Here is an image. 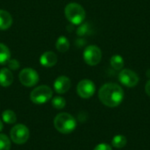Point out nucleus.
I'll return each mask as SVG.
<instances>
[{"instance_id":"nucleus-23","label":"nucleus","mask_w":150,"mask_h":150,"mask_svg":"<svg viewBox=\"0 0 150 150\" xmlns=\"http://www.w3.org/2000/svg\"><path fill=\"white\" fill-rule=\"evenodd\" d=\"M93 150H112V147L107 143H100L95 147Z\"/></svg>"},{"instance_id":"nucleus-8","label":"nucleus","mask_w":150,"mask_h":150,"mask_svg":"<svg viewBox=\"0 0 150 150\" xmlns=\"http://www.w3.org/2000/svg\"><path fill=\"white\" fill-rule=\"evenodd\" d=\"M119 80L126 87L133 88L138 84L140 78L138 75L132 69H121L119 74Z\"/></svg>"},{"instance_id":"nucleus-24","label":"nucleus","mask_w":150,"mask_h":150,"mask_svg":"<svg viewBox=\"0 0 150 150\" xmlns=\"http://www.w3.org/2000/svg\"><path fill=\"white\" fill-rule=\"evenodd\" d=\"M145 91H146V93L150 97V79L147 82V83L145 85Z\"/></svg>"},{"instance_id":"nucleus-26","label":"nucleus","mask_w":150,"mask_h":150,"mask_svg":"<svg viewBox=\"0 0 150 150\" xmlns=\"http://www.w3.org/2000/svg\"><path fill=\"white\" fill-rule=\"evenodd\" d=\"M147 76L150 78V69H149V70L147 71Z\"/></svg>"},{"instance_id":"nucleus-22","label":"nucleus","mask_w":150,"mask_h":150,"mask_svg":"<svg viewBox=\"0 0 150 150\" xmlns=\"http://www.w3.org/2000/svg\"><path fill=\"white\" fill-rule=\"evenodd\" d=\"M7 64H8L9 69H11V70H17L19 68V62L15 59H12V60L10 59L7 62Z\"/></svg>"},{"instance_id":"nucleus-19","label":"nucleus","mask_w":150,"mask_h":150,"mask_svg":"<svg viewBox=\"0 0 150 150\" xmlns=\"http://www.w3.org/2000/svg\"><path fill=\"white\" fill-rule=\"evenodd\" d=\"M52 105L54 108L55 109H58V110H61L62 108L65 107L66 105V101L63 98L58 96V97H54L53 99H52Z\"/></svg>"},{"instance_id":"nucleus-18","label":"nucleus","mask_w":150,"mask_h":150,"mask_svg":"<svg viewBox=\"0 0 150 150\" xmlns=\"http://www.w3.org/2000/svg\"><path fill=\"white\" fill-rule=\"evenodd\" d=\"M127 138L124 135H121V134L115 135L113 137L112 141V146L114 148H116V149H122V148H124L127 145Z\"/></svg>"},{"instance_id":"nucleus-21","label":"nucleus","mask_w":150,"mask_h":150,"mask_svg":"<svg viewBox=\"0 0 150 150\" xmlns=\"http://www.w3.org/2000/svg\"><path fill=\"white\" fill-rule=\"evenodd\" d=\"M90 30H91V28H90L89 24H87V23L83 24L82 23L81 25L79 26V28L77 29L76 33H77V34L79 36H84V35H86L87 33H90Z\"/></svg>"},{"instance_id":"nucleus-5","label":"nucleus","mask_w":150,"mask_h":150,"mask_svg":"<svg viewBox=\"0 0 150 150\" xmlns=\"http://www.w3.org/2000/svg\"><path fill=\"white\" fill-rule=\"evenodd\" d=\"M11 135V141L18 144V145H21L25 143L30 136V133H29V129L23 124H17L15 125L10 133Z\"/></svg>"},{"instance_id":"nucleus-17","label":"nucleus","mask_w":150,"mask_h":150,"mask_svg":"<svg viewBox=\"0 0 150 150\" xmlns=\"http://www.w3.org/2000/svg\"><path fill=\"white\" fill-rule=\"evenodd\" d=\"M2 119L4 122L7 124H14L17 121V116L11 110H5L2 113Z\"/></svg>"},{"instance_id":"nucleus-13","label":"nucleus","mask_w":150,"mask_h":150,"mask_svg":"<svg viewBox=\"0 0 150 150\" xmlns=\"http://www.w3.org/2000/svg\"><path fill=\"white\" fill-rule=\"evenodd\" d=\"M11 25H12L11 15L4 10H0V30H6L10 28Z\"/></svg>"},{"instance_id":"nucleus-3","label":"nucleus","mask_w":150,"mask_h":150,"mask_svg":"<svg viewBox=\"0 0 150 150\" xmlns=\"http://www.w3.org/2000/svg\"><path fill=\"white\" fill-rule=\"evenodd\" d=\"M67 19L73 25H81L86 17L85 10L77 3H69L64 9Z\"/></svg>"},{"instance_id":"nucleus-7","label":"nucleus","mask_w":150,"mask_h":150,"mask_svg":"<svg viewBox=\"0 0 150 150\" xmlns=\"http://www.w3.org/2000/svg\"><path fill=\"white\" fill-rule=\"evenodd\" d=\"M20 83L25 87H33L39 82V75L36 70L31 68L23 69L18 74Z\"/></svg>"},{"instance_id":"nucleus-25","label":"nucleus","mask_w":150,"mask_h":150,"mask_svg":"<svg viewBox=\"0 0 150 150\" xmlns=\"http://www.w3.org/2000/svg\"><path fill=\"white\" fill-rule=\"evenodd\" d=\"M3 128H4V125H3V122H2L1 120H0V132L3 130Z\"/></svg>"},{"instance_id":"nucleus-1","label":"nucleus","mask_w":150,"mask_h":150,"mask_svg":"<svg viewBox=\"0 0 150 150\" xmlns=\"http://www.w3.org/2000/svg\"><path fill=\"white\" fill-rule=\"evenodd\" d=\"M98 98L101 103L108 107H117L124 99V91L117 83H105L98 91Z\"/></svg>"},{"instance_id":"nucleus-12","label":"nucleus","mask_w":150,"mask_h":150,"mask_svg":"<svg viewBox=\"0 0 150 150\" xmlns=\"http://www.w3.org/2000/svg\"><path fill=\"white\" fill-rule=\"evenodd\" d=\"M13 83V75L11 69H2L0 70V85L3 87H9Z\"/></svg>"},{"instance_id":"nucleus-11","label":"nucleus","mask_w":150,"mask_h":150,"mask_svg":"<svg viewBox=\"0 0 150 150\" xmlns=\"http://www.w3.org/2000/svg\"><path fill=\"white\" fill-rule=\"evenodd\" d=\"M40 62L42 66L46 68H51L54 66L57 62V56L56 54L52 51L45 52L41 54L40 58Z\"/></svg>"},{"instance_id":"nucleus-9","label":"nucleus","mask_w":150,"mask_h":150,"mask_svg":"<svg viewBox=\"0 0 150 150\" xmlns=\"http://www.w3.org/2000/svg\"><path fill=\"white\" fill-rule=\"evenodd\" d=\"M76 91L82 98H90L94 95L96 91V86L91 80L83 79L78 83Z\"/></svg>"},{"instance_id":"nucleus-6","label":"nucleus","mask_w":150,"mask_h":150,"mask_svg":"<svg viewBox=\"0 0 150 150\" xmlns=\"http://www.w3.org/2000/svg\"><path fill=\"white\" fill-rule=\"evenodd\" d=\"M102 59L101 49L95 45L88 46L83 51V60L90 66L98 65Z\"/></svg>"},{"instance_id":"nucleus-2","label":"nucleus","mask_w":150,"mask_h":150,"mask_svg":"<svg viewBox=\"0 0 150 150\" xmlns=\"http://www.w3.org/2000/svg\"><path fill=\"white\" fill-rule=\"evenodd\" d=\"M54 126L55 129L61 134H70L76 127V119L69 113L61 112L54 119Z\"/></svg>"},{"instance_id":"nucleus-10","label":"nucleus","mask_w":150,"mask_h":150,"mask_svg":"<svg viewBox=\"0 0 150 150\" xmlns=\"http://www.w3.org/2000/svg\"><path fill=\"white\" fill-rule=\"evenodd\" d=\"M71 86L70 79L66 76H61L54 80V89L58 94L66 93Z\"/></svg>"},{"instance_id":"nucleus-16","label":"nucleus","mask_w":150,"mask_h":150,"mask_svg":"<svg viewBox=\"0 0 150 150\" xmlns=\"http://www.w3.org/2000/svg\"><path fill=\"white\" fill-rule=\"evenodd\" d=\"M11 58V52L7 46L0 43V64H5Z\"/></svg>"},{"instance_id":"nucleus-20","label":"nucleus","mask_w":150,"mask_h":150,"mask_svg":"<svg viewBox=\"0 0 150 150\" xmlns=\"http://www.w3.org/2000/svg\"><path fill=\"white\" fill-rule=\"evenodd\" d=\"M11 141L4 134H0V150H10Z\"/></svg>"},{"instance_id":"nucleus-15","label":"nucleus","mask_w":150,"mask_h":150,"mask_svg":"<svg viewBox=\"0 0 150 150\" xmlns=\"http://www.w3.org/2000/svg\"><path fill=\"white\" fill-rule=\"evenodd\" d=\"M55 47H56V49L61 53L67 52L69 48V41L65 36H61L58 38L55 43Z\"/></svg>"},{"instance_id":"nucleus-4","label":"nucleus","mask_w":150,"mask_h":150,"mask_svg":"<svg viewBox=\"0 0 150 150\" xmlns=\"http://www.w3.org/2000/svg\"><path fill=\"white\" fill-rule=\"evenodd\" d=\"M53 96V91L47 85H40L33 89L30 94V98L33 103L37 105H42L51 99Z\"/></svg>"},{"instance_id":"nucleus-14","label":"nucleus","mask_w":150,"mask_h":150,"mask_svg":"<svg viewBox=\"0 0 150 150\" xmlns=\"http://www.w3.org/2000/svg\"><path fill=\"white\" fill-rule=\"evenodd\" d=\"M110 64L115 70H121L124 67V59L120 54H114L110 59Z\"/></svg>"}]
</instances>
